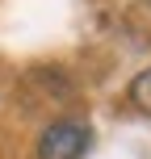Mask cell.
Wrapping results in <instances>:
<instances>
[{"mask_svg": "<svg viewBox=\"0 0 151 159\" xmlns=\"http://www.w3.org/2000/svg\"><path fill=\"white\" fill-rule=\"evenodd\" d=\"M88 151V126L80 121H55L38 138V159H80Z\"/></svg>", "mask_w": 151, "mask_h": 159, "instance_id": "6da1fadb", "label": "cell"}, {"mask_svg": "<svg viewBox=\"0 0 151 159\" xmlns=\"http://www.w3.org/2000/svg\"><path fill=\"white\" fill-rule=\"evenodd\" d=\"M130 101H134V109H143L147 117H151V67L134 75V84H130Z\"/></svg>", "mask_w": 151, "mask_h": 159, "instance_id": "7a4b0ae2", "label": "cell"}]
</instances>
